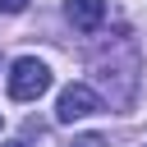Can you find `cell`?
<instances>
[{"label": "cell", "instance_id": "6da1fadb", "mask_svg": "<svg viewBox=\"0 0 147 147\" xmlns=\"http://www.w3.org/2000/svg\"><path fill=\"white\" fill-rule=\"evenodd\" d=\"M46 87H51V69H46V60H37V55L14 60V69H9V96H14V101H37Z\"/></svg>", "mask_w": 147, "mask_h": 147}, {"label": "cell", "instance_id": "7a4b0ae2", "mask_svg": "<svg viewBox=\"0 0 147 147\" xmlns=\"http://www.w3.org/2000/svg\"><path fill=\"white\" fill-rule=\"evenodd\" d=\"M92 110H101V96L87 87V83H69L55 101V119L60 124H74V119H87Z\"/></svg>", "mask_w": 147, "mask_h": 147}, {"label": "cell", "instance_id": "3957f363", "mask_svg": "<svg viewBox=\"0 0 147 147\" xmlns=\"http://www.w3.org/2000/svg\"><path fill=\"white\" fill-rule=\"evenodd\" d=\"M64 14L78 32H96L106 23V0H64Z\"/></svg>", "mask_w": 147, "mask_h": 147}, {"label": "cell", "instance_id": "277c9868", "mask_svg": "<svg viewBox=\"0 0 147 147\" xmlns=\"http://www.w3.org/2000/svg\"><path fill=\"white\" fill-rule=\"evenodd\" d=\"M0 9H5V14H23V9H28V0H0Z\"/></svg>", "mask_w": 147, "mask_h": 147}, {"label": "cell", "instance_id": "5b68a950", "mask_svg": "<svg viewBox=\"0 0 147 147\" xmlns=\"http://www.w3.org/2000/svg\"><path fill=\"white\" fill-rule=\"evenodd\" d=\"M69 147H106V142H101L96 133H87V138H78V142H69Z\"/></svg>", "mask_w": 147, "mask_h": 147}, {"label": "cell", "instance_id": "8992f818", "mask_svg": "<svg viewBox=\"0 0 147 147\" xmlns=\"http://www.w3.org/2000/svg\"><path fill=\"white\" fill-rule=\"evenodd\" d=\"M5 147H28V142H5Z\"/></svg>", "mask_w": 147, "mask_h": 147}, {"label": "cell", "instance_id": "52a82bcc", "mask_svg": "<svg viewBox=\"0 0 147 147\" xmlns=\"http://www.w3.org/2000/svg\"><path fill=\"white\" fill-rule=\"evenodd\" d=\"M0 129H5V115H0Z\"/></svg>", "mask_w": 147, "mask_h": 147}]
</instances>
